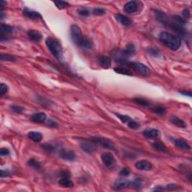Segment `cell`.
<instances>
[{"label": "cell", "mask_w": 192, "mask_h": 192, "mask_svg": "<svg viewBox=\"0 0 192 192\" xmlns=\"http://www.w3.org/2000/svg\"><path fill=\"white\" fill-rule=\"evenodd\" d=\"M160 132L158 129H146L145 131H143V135L147 139H155L158 138Z\"/></svg>", "instance_id": "15"}, {"label": "cell", "mask_w": 192, "mask_h": 192, "mask_svg": "<svg viewBox=\"0 0 192 192\" xmlns=\"http://www.w3.org/2000/svg\"><path fill=\"white\" fill-rule=\"evenodd\" d=\"M182 95H184V96H188L189 97L191 96V92H185V91H184V92H181Z\"/></svg>", "instance_id": "48"}, {"label": "cell", "mask_w": 192, "mask_h": 192, "mask_svg": "<svg viewBox=\"0 0 192 192\" xmlns=\"http://www.w3.org/2000/svg\"><path fill=\"white\" fill-rule=\"evenodd\" d=\"M11 108H12L13 111H14V112L17 113H22L23 111H24V108H23V107H20V106H17V105L12 106Z\"/></svg>", "instance_id": "37"}, {"label": "cell", "mask_w": 192, "mask_h": 192, "mask_svg": "<svg viewBox=\"0 0 192 192\" xmlns=\"http://www.w3.org/2000/svg\"><path fill=\"white\" fill-rule=\"evenodd\" d=\"M8 91V87L4 83L1 84V88H0V94L1 96H3L5 94H6Z\"/></svg>", "instance_id": "38"}, {"label": "cell", "mask_w": 192, "mask_h": 192, "mask_svg": "<svg viewBox=\"0 0 192 192\" xmlns=\"http://www.w3.org/2000/svg\"><path fill=\"white\" fill-rule=\"evenodd\" d=\"M128 65L137 73L143 77H149L151 74V70L146 65L140 63H129Z\"/></svg>", "instance_id": "3"}, {"label": "cell", "mask_w": 192, "mask_h": 192, "mask_svg": "<svg viewBox=\"0 0 192 192\" xmlns=\"http://www.w3.org/2000/svg\"><path fill=\"white\" fill-rule=\"evenodd\" d=\"M114 71H116V73H118V74H124V75H129V76H132V72H131V70H129L128 68H125V67H117L115 68Z\"/></svg>", "instance_id": "28"}, {"label": "cell", "mask_w": 192, "mask_h": 192, "mask_svg": "<svg viewBox=\"0 0 192 192\" xmlns=\"http://www.w3.org/2000/svg\"><path fill=\"white\" fill-rule=\"evenodd\" d=\"M128 125H129V127L130 128V129H138V128L140 127L138 122L134 121L133 119H131V121L128 123Z\"/></svg>", "instance_id": "39"}, {"label": "cell", "mask_w": 192, "mask_h": 192, "mask_svg": "<svg viewBox=\"0 0 192 192\" xmlns=\"http://www.w3.org/2000/svg\"><path fill=\"white\" fill-rule=\"evenodd\" d=\"M54 2L59 9H64L69 6L68 3L64 1H54Z\"/></svg>", "instance_id": "33"}, {"label": "cell", "mask_w": 192, "mask_h": 192, "mask_svg": "<svg viewBox=\"0 0 192 192\" xmlns=\"http://www.w3.org/2000/svg\"><path fill=\"white\" fill-rule=\"evenodd\" d=\"M28 164L30 166V167H33L34 169L39 170L40 168L41 167V164H40V162H38V161H36L35 159H34V158L30 159V160L28 162Z\"/></svg>", "instance_id": "30"}, {"label": "cell", "mask_w": 192, "mask_h": 192, "mask_svg": "<svg viewBox=\"0 0 192 192\" xmlns=\"http://www.w3.org/2000/svg\"><path fill=\"white\" fill-rule=\"evenodd\" d=\"M152 147L155 151L159 152L167 153L168 152V148L164 145L163 143H162L160 141L155 142L154 143L152 144Z\"/></svg>", "instance_id": "21"}, {"label": "cell", "mask_w": 192, "mask_h": 192, "mask_svg": "<svg viewBox=\"0 0 192 192\" xmlns=\"http://www.w3.org/2000/svg\"><path fill=\"white\" fill-rule=\"evenodd\" d=\"M80 147L86 152L92 154L95 152L97 149V144L96 143L92 141L91 140H88V141H84L80 143Z\"/></svg>", "instance_id": "7"}, {"label": "cell", "mask_w": 192, "mask_h": 192, "mask_svg": "<svg viewBox=\"0 0 192 192\" xmlns=\"http://www.w3.org/2000/svg\"><path fill=\"white\" fill-rule=\"evenodd\" d=\"M71 38H72L73 41L76 44L80 41V38L83 37L82 35L81 29L77 25H72L71 26Z\"/></svg>", "instance_id": "9"}, {"label": "cell", "mask_w": 192, "mask_h": 192, "mask_svg": "<svg viewBox=\"0 0 192 192\" xmlns=\"http://www.w3.org/2000/svg\"><path fill=\"white\" fill-rule=\"evenodd\" d=\"M9 150L8 149H6V148H2V149H1V151H0V155H1V156H6V155H9Z\"/></svg>", "instance_id": "44"}, {"label": "cell", "mask_w": 192, "mask_h": 192, "mask_svg": "<svg viewBox=\"0 0 192 192\" xmlns=\"http://www.w3.org/2000/svg\"><path fill=\"white\" fill-rule=\"evenodd\" d=\"M135 53V47L133 44H129L126 46L125 49L124 50H122V54H123L125 58H128L129 56H132Z\"/></svg>", "instance_id": "24"}, {"label": "cell", "mask_w": 192, "mask_h": 192, "mask_svg": "<svg viewBox=\"0 0 192 192\" xmlns=\"http://www.w3.org/2000/svg\"><path fill=\"white\" fill-rule=\"evenodd\" d=\"M173 21H174L175 24L177 25H180L181 26H182L185 24L186 21L184 19V18L180 17V16H174V17H173Z\"/></svg>", "instance_id": "31"}, {"label": "cell", "mask_w": 192, "mask_h": 192, "mask_svg": "<svg viewBox=\"0 0 192 192\" xmlns=\"http://www.w3.org/2000/svg\"><path fill=\"white\" fill-rule=\"evenodd\" d=\"M5 5H6V2L3 1V0H1V1H0V7L2 8V7H4Z\"/></svg>", "instance_id": "49"}, {"label": "cell", "mask_w": 192, "mask_h": 192, "mask_svg": "<svg viewBox=\"0 0 192 192\" xmlns=\"http://www.w3.org/2000/svg\"><path fill=\"white\" fill-rule=\"evenodd\" d=\"M93 14L95 15H103L106 13V11L104 8H96L93 9Z\"/></svg>", "instance_id": "36"}, {"label": "cell", "mask_w": 192, "mask_h": 192, "mask_svg": "<svg viewBox=\"0 0 192 192\" xmlns=\"http://www.w3.org/2000/svg\"><path fill=\"white\" fill-rule=\"evenodd\" d=\"M153 112H154L155 113H156V114L162 116V115L166 114V113H167V110H166V109L163 107H157L154 109Z\"/></svg>", "instance_id": "35"}, {"label": "cell", "mask_w": 192, "mask_h": 192, "mask_svg": "<svg viewBox=\"0 0 192 192\" xmlns=\"http://www.w3.org/2000/svg\"><path fill=\"white\" fill-rule=\"evenodd\" d=\"M159 39L164 44L165 46L170 48L172 50H177L180 48L181 39L179 36L175 35L170 32H163L159 35Z\"/></svg>", "instance_id": "1"}, {"label": "cell", "mask_w": 192, "mask_h": 192, "mask_svg": "<svg viewBox=\"0 0 192 192\" xmlns=\"http://www.w3.org/2000/svg\"><path fill=\"white\" fill-rule=\"evenodd\" d=\"M174 142L175 145L181 149H183V150H190L191 149V146H190L189 143L183 139H176L174 140Z\"/></svg>", "instance_id": "17"}, {"label": "cell", "mask_w": 192, "mask_h": 192, "mask_svg": "<svg viewBox=\"0 0 192 192\" xmlns=\"http://www.w3.org/2000/svg\"><path fill=\"white\" fill-rule=\"evenodd\" d=\"M78 13L83 17H87L89 15V11L87 8H82L78 11Z\"/></svg>", "instance_id": "40"}, {"label": "cell", "mask_w": 192, "mask_h": 192, "mask_svg": "<svg viewBox=\"0 0 192 192\" xmlns=\"http://www.w3.org/2000/svg\"><path fill=\"white\" fill-rule=\"evenodd\" d=\"M141 185V182L140 180H135L133 182L129 180H122L116 182L115 184L114 188L116 190H121L124 188H138Z\"/></svg>", "instance_id": "4"}, {"label": "cell", "mask_w": 192, "mask_h": 192, "mask_svg": "<svg viewBox=\"0 0 192 192\" xmlns=\"http://www.w3.org/2000/svg\"><path fill=\"white\" fill-rule=\"evenodd\" d=\"M28 37L33 42H39L42 39V35L36 30H30L28 32Z\"/></svg>", "instance_id": "19"}, {"label": "cell", "mask_w": 192, "mask_h": 192, "mask_svg": "<svg viewBox=\"0 0 192 192\" xmlns=\"http://www.w3.org/2000/svg\"><path fill=\"white\" fill-rule=\"evenodd\" d=\"M119 174L121 176H129L130 174V171L129 168H123L121 171H120Z\"/></svg>", "instance_id": "42"}, {"label": "cell", "mask_w": 192, "mask_h": 192, "mask_svg": "<svg viewBox=\"0 0 192 192\" xmlns=\"http://www.w3.org/2000/svg\"><path fill=\"white\" fill-rule=\"evenodd\" d=\"M0 58H1L2 61L13 62V61H15V60H16V58L14 57V56H12V55H10V54H2L1 56H0Z\"/></svg>", "instance_id": "32"}, {"label": "cell", "mask_w": 192, "mask_h": 192, "mask_svg": "<svg viewBox=\"0 0 192 192\" xmlns=\"http://www.w3.org/2000/svg\"><path fill=\"white\" fill-rule=\"evenodd\" d=\"M28 138L30 140H33L34 142L38 143L42 140L43 135L40 132H38V131H30L28 134Z\"/></svg>", "instance_id": "23"}, {"label": "cell", "mask_w": 192, "mask_h": 192, "mask_svg": "<svg viewBox=\"0 0 192 192\" xmlns=\"http://www.w3.org/2000/svg\"><path fill=\"white\" fill-rule=\"evenodd\" d=\"M155 17H156L157 20H158L159 22L163 23L164 25L167 26L168 23H169V21H168V17H167V15H166L164 12L156 10L155 12Z\"/></svg>", "instance_id": "20"}, {"label": "cell", "mask_w": 192, "mask_h": 192, "mask_svg": "<svg viewBox=\"0 0 192 192\" xmlns=\"http://www.w3.org/2000/svg\"><path fill=\"white\" fill-rule=\"evenodd\" d=\"M77 45H78L81 48L86 49V50H89V49H92V43L91 40L85 36H83L80 38V41L77 43Z\"/></svg>", "instance_id": "13"}, {"label": "cell", "mask_w": 192, "mask_h": 192, "mask_svg": "<svg viewBox=\"0 0 192 192\" xmlns=\"http://www.w3.org/2000/svg\"><path fill=\"white\" fill-rule=\"evenodd\" d=\"M116 116L118 117L119 119L121 121L123 122V123H129V122L131 121V119L130 118L129 116H126V115H122V114H118V113H116Z\"/></svg>", "instance_id": "34"}, {"label": "cell", "mask_w": 192, "mask_h": 192, "mask_svg": "<svg viewBox=\"0 0 192 192\" xmlns=\"http://www.w3.org/2000/svg\"><path fill=\"white\" fill-rule=\"evenodd\" d=\"M98 63L100 66L104 68H110L111 66V59L108 56H101L98 59Z\"/></svg>", "instance_id": "18"}, {"label": "cell", "mask_w": 192, "mask_h": 192, "mask_svg": "<svg viewBox=\"0 0 192 192\" xmlns=\"http://www.w3.org/2000/svg\"><path fill=\"white\" fill-rule=\"evenodd\" d=\"M180 188L179 187V185H176L174 184H171V185H168L165 187L166 190H168V191H173V190H177Z\"/></svg>", "instance_id": "41"}, {"label": "cell", "mask_w": 192, "mask_h": 192, "mask_svg": "<svg viewBox=\"0 0 192 192\" xmlns=\"http://www.w3.org/2000/svg\"><path fill=\"white\" fill-rule=\"evenodd\" d=\"M23 15L31 20L42 19V16L40 14L39 12L32 10V9H29L28 8H24V9H23Z\"/></svg>", "instance_id": "11"}, {"label": "cell", "mask_w": 192, "mask_h": 192, "mask_svg": "<svg viewBox=\"0 0 192 192\" xmlns=\"http://www.w3.org/2000/svg\"><path fill=\"white\" fill-rule=\"evenodd\" d=\"M92 141L96 143V144H99L103 147L108 149H113L115 148L114 143L111 141L109 139L105 138H100V137H96V138H92L90 139Z\"/></svg>", "instance_id": "6"}, {"label": "cell", "mask_w": 192, "mask_h": 192, "mask_svg": "<svg viewBox=\"0 0 192 192\" xmlns=\"http://www.w3.org/2000/svg\"><path fill=\"white\" fill-rule=\"evenodd\" d=\"M59 184L65 188H72L74 187V183L69 180L68 177H62V179L59 181Z\"/></svg>", "instance_id": "26"}, {"label": "cell", "mask_w": 192, "mask_h": 192, "mask_svg": "<svg viewBox=\"0 0 192 192\" xmlns=\"http://www.w3.org/2000/svg\"><path fill=\"white\" fill-rule=\"evenodd\" d=\"M134 101H135V103H137L138 105L143 106V107H148V106H149V105H150V102H149V101L144 99V98H135Z\"/></svg>", "instance_id": "29"}, {"label": "cell", "mask_w": 192, "mask_h": 192, "mask_svg": "<svg viewBox=\"0 0 192 192\" xmlns=\"http://www.w3.org/2000/svg\"><path fill=\"white\" fill-rule=\"evenodd\" d=\"M116 18L117 21L119 22L122 25L125 26H128L132 24V21H131V20L128 17H126V16L123 15V14H116Z\"/></svg>", "instance_id": "22"}, {"label": "cell", "mask_w": 192, "mask_h": 192, "mask_svg": "<svg viewBox=\"0 0 192 192\" xmlns=\"http://www.w3.org/2000/svg\"><path fill=\"white\" fill-rule=\"evenodd\" d=\"M47 125L50 126V127H57L58 124L56 123V122L53 121V120L48 119V122H47Z\"/></svg>", "instance_id": "45"}, {"label": "cell", "mask_w": 192, "mask_h": 192, "mask_svg": "<svg viewBox=\"0 0 192 192\" xmlns=\"http://www.w3.org/2000/svg\"><path fill=\"white\" fill-rule=\"evenodd\" d=\"M46 45L54 56L58 59H61L63 54V47L58 40L53 38H47Z\"/></svg>", "instance_id": "2"}, {"label": "cell", "mask_w": 192, "mask_h": 192, "mask_svg": "<svg viewBox=\"0 0 192 192\" xmlns=\"http://www.w3.org/2000/svg\"><path fill=\"white\" fill-rule=\"evenodd\" d=\"M182 15L184 16V17L185 18V19H189L190 17H191V12H190V11L188 10V8H186L185 9L183 12H182Z\"/></svg>", "instance_id": "43"}, {"label": "cell", "mask_w": 192, "mask_h": 192, "mask_svg": "<svg viewBox=\"0 0 192 192\" xmlns=\"http://www.w3.org/2000/svg\"><path fill=\"white\" fill-rule=\"evenodd\" d=\"M150 54L152 55H154V56H156V55L158 54V50H157V49H151Z\"/></svg>", "instance_id": "46"}, {"label": "cell", "mask_w": 192, "mask_h": 192, "mask_svg": "<svg viewBox=\"0 0 192 192\" xmlns=\"http://www.w3.org/2000/svg\"><path fill=\"white\" fill-rule=\"evenodd\" d=\"M101 160L105 167L108 169H113L116 167V160L113 154L110 152H106L101 155Z\"/></svg>", "instance_id": "5"}, {"label": "cell", "mask_w": 192, "mask_h": 192, "mask_svg": "<svg viewBox=\"0 0 192 192\" xmlns=\"http://www.w3.org/2000/svg\"><path fill=\"white\" fill-rule=\"evenodd\" d=\"M0 30H1V34H11L14 32V28L11 26L4 24V23H2L0 25Z\"/></svg>", "instance_id": "27"}, {"label": "cell", "mask_w": 192, "mask_h": 192, "mask_svg": "<svg viewBox=\"0 0 192 192\" xmlns=\"http://www.w3.org/2000/svg\"><path fill=\"white\" fill-rule=\"evenodd\" d=\"M59 155L63 160L68 161V162H74L76 159V154L73 150L71 149H63L59 151Z\"/></svg>", "instance_id": "8"}, {"label": "cell", "mask_w": 192, "mask_h": 192, "mask_svg": "<svg viewBox=\"0 0 192 192\" xmlns=\"http://www.w3.org/2000/svg\"><path fill=\"white\" fill-rule=\"evenodd\" d=\"M135 167H136L137 169L140 170V171H149L153 169L152 164L147 160L138 161V162H136V164H135Z\"/></svg>", "instance_id": "10"}, {"label": "cell", "mask_w": 192, "mask_h": 192, "mask_svg": "<svg viewBox=\"0 0 192 192\" xmlns=\"http://www.w3.org/2000/svg\"><path fill=\"white\" fill-rule=\"evenodd\" d=\"M167 27L170 28L173 32H175L176 33H177L180 36H182V37H185L186 35V31L183 27L181 26L180 25L175 24V23H168Z\"/></svg>", "instance_id": "12"}, {"label": "cell", "mask_w": 192, "mask_h": 192, "mask_svg": "<svg viewBox=\"0 0 192 192\" xmlns=\"http://www.w3.org/2000/svg\"><path fill=\"white\" fill-rule=\"evenodd\" d=\"M47 116L44 113L38 112L34 113L32 116V120L36 123H44L46 122Z\"/></svg>", "instance_id": "16"}, {"label": "cell", "mask_w": 192, "mask_h": 192, "mask_svg": "<svg viewBox=\"0 0 192 192\" xmlns=\"http://www.w3.org/2000/svg\"><path fill=\"white\" fill-rule=\"evenodd\" d=\"M8 173L6 171H1V177H5V176H8Z\"/></svg>", "instance_id": "47"}, {"label": "cell", "mask_w": 192, "mask_h": 192, "mask_svg": "<svg viewBox=\"0 0 192 192\" xmlns=\"http://www.w3.org/2000/svg\"><path fill=\"white\" fill-rule=\"evenodd\" d=\"M171 122L173 124V125L177 126V127L179 128H186L187 127V124L183 120H182L181 119L178 118V117L176 116H173L171 119Z\"/></svg>", "instance_id": "25"}, {"label": "cell", "mask_w": 192, "mask_h": 192, "mask_svg": "<svg viewBox=\"0 0 192 192\" xmlns=\"http://www.w3.org/2000/svg\"><path fill=\"white\" fill-rule=\"evenodd\" d=\"M123 9L125 12L129 13V14H133V13H135L138 9V2L134 1L129 2L126 3Z\"/></svg>", "instance_id": "14"}]
</instances>
